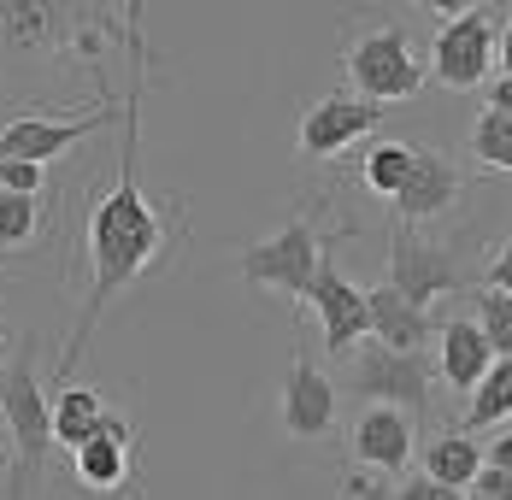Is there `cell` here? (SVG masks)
Listing matches in <instances>:
<instances>
[{"label": "cell", "instance_id": "cell-26", "mask_svg": "<svg viewBox=\"0 0 512 500\" xmlns=\"http://www.w3.org/2000/svg\"><path fill=\"white\" fill-rule=\"evenodd\" d=\"M483 289H495V295H512V236H507V242H495L489 265H483Z\"/></svg>", "mask_w": 512, "mask_h": 500}, {"label": "cell", "instance_id": "cell-4", "mask_svg": "<svg viewBox=\"0 0 512 500\" xmlns=\"http://www.w3.org/2000/svg\"><path fill=\"white\" fill-rule=\"evenodd\" d=\"M342 71H348V95L371 100V106H395V100H412L430 71L412 48L407 24H377V30H359L348 53H342Z\"/></svg>", "mask_w": 512, "mask_h": 500}, {"label": "cell", "instance_id": "cell-27", "mask_svg": "<svg viewBox=\"0 0 512 500\" xmlns=\"http://www.w3.org/2000/svg\"><path fill=\"white\" fill-rule=\"evenodd\" d=\"M389 500H465V495L442 489V483H430L424 471H412V477H401V483H395V495H389Z\"/></svg>", "mask_w": 512, "mask_h": 500}, {"label": "cell", "instance_id": "cell-25", "mask_svg": "<svg viewBox=\"0 0 512 500\" xmlns=\"http://www.w3.org/2000/svg\"><path fill=\"white\" fill-rule=\"evenodd\" d=\"M42 189V165H12L0 159V195H36Z\"/></svg>", "mask_w": 512, "mask_h": 500}, {"label": "cell", "instance_id": "cell-2", "mask_svg": "<svg viewBox=\"0 0 512 500\" xmlns=\"http://www.w3.org/2000/svg\"><path fill=\"white\" fill-rule=\"evenodd\" d=\"M0 424L12 436V471H6V500H30V489L48 477L53 448V395L36 371V336H24L18 359L0 371Z\"/></svg>", "mask_w": 512, "mask_h": 500}, {"label": "cell", "instance_id": "cell-32", "mask_svg": "<svg viewBox=\"0 0 512 500\" xmlns=\"http://www.w3.org/2000/svg\"><path fill=\"white\" fill-rule=\"evenodd\" d=\"M0 348H6V324H0Z\"/></svg>", "mask_w": 512, "mask_h": 500}, {"label": "cell", "instance_id": "cell-5", "mask_svg": "<svg viewBox=\"0 0 512 500\" xmlns=\"http://www.w3.org/2000/svg\"><path fill=\"white\" fill-rule=\"evenodd\" d=\"M342 389L365 406H395V412H430L436 400V377H430V359L424 353H389L377 342L348 353V371H342Z\"/></svg>", "mask_w": 512, "mask_h": 500}, {"label": "cell", "instance_id": "cell-17", "mask_svg": "<svg viewBox=\"0 0 512 500\" xmlns=\"http://www.w3.org/2000/svg\"><path fill=\"white\" fill-rule=\"evenodd\" d=\"M65 24H77L71 6H30V0H6L0 6V36L12 48H71Z\"/></svg>", "mask_w": 512, "mask_h": 500}, {"label": "cell", "instance_id": "cell-30", "mask_svg": "<svg viewBox=\"0 0 512 500\" xmlns=\"http://www.w3.org/2000/svg\"><path fill=\"white\" fill-rule=\"evenodd\" d=\"M495 65H501V77H512V12L501 18V30H495Z\"/></svg>", "mask_w": 512, "mask_h": 500}, {"label": "cell", "instance_id": "cell-1", "mask_svg": "<svg viewBox=\"0 0 512 500\" xmlns=\"http://www.w3.org/2000/svg\"><path fill=\"white\" fill-rule=\"evenodd\" d=\"M124 136H118V177L95 206H89V295H83V318H77V336L65 342V359H59V383L77 371V359L89 348L95 324L112 300L124 295L136 277H148L154 265L171 259L183 224H177V206H154L142 195V177H136V153H142V65H136V83H130V100L118 112Z\"/></svg>", "mask_w": 512, "mask_h": 500}, {"label": "cell", "instance_id": "cell-16", "mask_svg": "<svg viewBox=\"0 0 512 500\" xmlns=\"http://www.w3.org/2000/svg\"><path fill=\"white\" fill-rule=\"evenodd\" d=\"M489 365H495V348L477 330V318H448L436 330V371H442V383L460 400H471V389L489 377Z\"/></svg>", "mask_w": 512, "mask_h": 500}, {"label": "cell", "instance_id": "cell-29", "mask_svg": "<svg viewBox=\"0 0 512 500\" xmlns=\"http://www.w3.org/2000/svg\"><path fill=\"white\" fill-rule=\"evenodd\" d=\"M483 465H495V471H512V430H501V436L483 448Z\"/></svg>", "mask_w": 512, "mask_h": 500}, {"label": "cell", "instance_id": "cell-12", "mask_svg": "<svg viewBox=\"0 0 512 500\" xmlns=\"http://www.w3.org/2000/svg\"><path fill=\"white\" fill-rule=\"evenodd\" d=\"M307 312H318V330H324V353L330 359H348L354 348L371 342V306H365V289H354L336 265L318 271L307 295Z\"/></svg>", "mask_w": 512, "mask_h": 500}, {"label": "cell", "instance_id": "cell-31", "mask_svg": "<svg viewBox=\"0 0 512 500\" xmlns=\"http://www.w3.org/2000/svg\"><path fill=\"white\" fill-rule=\"evenodd\" d=\"M489 112L512 118V77H495V83H489Z\"/></svg>", "mask_w": 512, "mask_h": 500}, {"label": "cell", "instance_id": "cell-10", "mask_svg": "<svg viewBox=\"0 0 512 500\" xmlns=\"http://www.w3.org/2000/svg\"><path fill=\"white\" fill-rule=\"evenodd\" d=\"M383 112H389V106H371V100L348 95V89L312 100L307 112H301V159L324 165V159L348 153L354 142H365V136L383 124Z\"/></svg>", "mask_w": 512, "mask_h": 500}, {"label": "cell", "instance_id": "cell-22", "mask_svg": "<svg viewBox=\"0 0 512 500\" xmlns=\"http://www.w3.org/2000/svg\"><path fill=\"white\" fill-rule=\"evenodd\" d=\"M471 318H477V330L489 336L495 359H512V295H495V289H471Z\"/></svg>", "mask_w": 512, "mask_h": 500}, {"label": "cell", "instance_id": "cell-9", "mask_svg": "<svg viewBox=\"0 0 512 500\" xmlns=\"http://www.w3.org/2000/svg\"><path fill=\"white\" fill-rule=\"evenodd\" d=\"M336 395L342 389L330 383V371L295 342L289 371H283V389H277V424H283V436L289 442H324L336 430Z\"/></svg>", "mask_w": 512, "mask_h": 500}, {"label": "cell", "instance_id": "cell-8", "mask_svg": "<svg viewBox=\"0 0 512 500\" xmlns=\"http://www.w3.org/2000/svg\"><path fill=\"white\" fill-rule=\"evenodd\" d=\"M136 424L124 412H106L101 430L89 448L71 453V471L89 495H106V500H136L142 495V459H136Z\"/></svg>", "mask_w": 512, "mask_h": 500}, {"label": "cell", "instance_id": "cell-14", "mask_svg": "<svg viewBox=\"0 0 512 500\" xmlns=\"http://www.w3.org/2000/svg\"><path fill=\"white\" fill-rule=\"evenodd\" d=\"M359 471H377V477H401L412 465V418L395 406H365L354 418V436H348Z\"/></svg>", "mask_w": 512, "mask_h": 500}, {"label": "cell", "instance_id": "cell-28", "mask_svg": "<svg viewBox=\"0 0 512 500\" xmlns=\"http://www.w3.org/2000/svg\"><path fill=\"white\" fill-rule=\"evenodd\" d=\"M471 495H477V500H512V471L483 465V471H477V483H471Z\"/></svg>", "mask_w": 512, "mask_h": 500}, {"label": "cell", "instance_id": "cell-20", "mask_svg": "<svg viewBox=\"0 0 512 500\" xmlns=\"http://www.w3.org/2000/svg\"><path fill=\"white\" fill-rule=\"evenodd\" d=\"M507 418H512V359H495L489 377L465 400V436L471 430H489V424H507Z\"/></svg>", "mask_w": 512, "mask_h": 500}, {"label": "cell", "instance_id": "cell-7", "mask_svg": "<svg viewBox=\"0 0 512 500\" xmlns=\"http://www.w3.org/2000/svg\"><path fill=\"white\" fill-rule=\"evenodd\" d=\"M389 289L407 295L412 306L436 312V300H448L454 289H465V265L454 242H430L407 224H395L389 236Z\"/></svg>", "mask_w": 512, "mask_h": 500}, {"label": "cell", "instance_id": "cell-11", "mask_svg": "<svg viewBox=\"0 0 512 500\" xmlns=\"http://www.w3.org/2000/svg\"><path fill=\"white\" fill-rule=\"evenodd\" d=\"M460 195H465V171L448 159V153H442V148H412L407 189L389 200V206H395V224L424 230V224H436L442 212H454Z\"/></svg>", "mask_w": 512, "mask_h": 500}, {"label": "cell", "instance_id": "cell-24", "mask_svg": "<svg viewBox=\"0 0 512 500\" xmlns=\"http://www.w3.org/2000/svg\"><path fill=\"white\" fill-rule=\"evenodd\" d=\"M36 236H42V200L0 195V248H30Z\"/></svg>", "mask_w": 512, "mask_h": 500}, {"label": "cell", "instance_id": "cell-33", "mask_svg": "<svg viewBox=\"0 0 512 500\" xmlns=\"http://www.w3.org/2000/svg\"><path fill=\"white\" fill-rule=\"evenodd\" d=\"M471 500H477V495H471Z\"/></svg>", "mask_w": 512, "mask_h": 500}, {"label": "cell", "instance_id": "cell-13", "mask_svg": "<svg viewBox=\"0 0 512 500\" xmlns=\"http://www.w3.org/2000/svg\"><path fill=\"white\" fill-rule=\"evenodd\" d=\"M101 124H106V106L101 112H83V118H12L0 130V159H12V165H53V159H65L77 148L89 130H101Z\"/></svg>", "mask_w": 512, "mask_h": 500}, {"label": "cell", "instance_id": "cell-19", "mask_svg": "<svg viewBox=\"0 0 512 500\" xmlns=\"http://www.w3.org/2000/svg\"><path fill=\"white\" fill-rule=\"evenodd\" d=\"M477 471H483V448H477L465 430H442V436L424 448V477L442 483V489H454V495H471Z\"/></svg>", "mask_w": 512, "mask_h": 500}, {"label": "cell", "instance_id": "cell-18", "mask_svg": "<svg viewBox=\"0 0 512 500\" xmlns=\"http://www.w3.org/2000/svg\"><path fill=\"white\" fill-rule=\"evenodd\" d=\"M106 412H112V406H106L101 389H83V383L53 389V448H65V453L89 448Z\"/></svg>", "mask_w": 512, "mask_h": 500}, {"label": "cell", "instance_id": "cell-6", "mask_svg": "<svg viewBox=\"0 0 512 500\" xmlns=\"http://www.w3.org/2000/svg\"><path fill=\"white\" fill-rule=\"evenodd\" d=\"M495 65V12L489 6H442V30L430 42V77L442 89H477Z\"/></svg>", "mask_w": 512, "mask_h": 500}, {"label": "cell", "instance_id": "cell-23", "mask_svg": "<svg viewBox=\"0 0 512 500\" xmlns=\"http://www.w3.org/2000/svg\"><path fill=\"white\" fill-rule=\"evenodd\" d=\"M471 159H483V165H495V171H512V118L501 112H477L471 118Z\"/></svg>", "mask_w": 512, "mask_h": 500}, {"label": "cell", "instance_id": "cell-3", "mask_svg": "<svg viewBox=\"0 0 512 500\" xmlns=\"http://www.w3.org/2000/svg\"><path fill=\"white\" fill-rule=\"evenodd\" d=\"M342 236H348V230H342ZM342 236L324 242V230H318L312 212H289L277 236H265V242L236 253V271H242L254 289H277L283 300H301V306H307L312 283H318V271L330 265V248H336Z\"/></svg>", "mask_w": 512, "mask_h": 500}, {"label": "cell", "instance_id": "cell-15", "mask_svg": "<svg viewBox=\"0 0 512 500\" xmlns=\"http://www.w3.org/2000/svg\"><path fill=\"white\" fill-rule=\"evenodd\" d=\"M365 306H371V342L389 353H424L436 342V312L412 306L407 295H395L389 283L365 289Z\"/></svg>", "mask_w": 512, "mask_h": 500}, {"label": "cell", "instance_id": "cell-21", "mask_svg": "<svg viewBox=\"0 0 512 500\" xmlns=\"http://www.w3.org/2000/svg\"><path fill=\"white\" fill-rule=\"evenodd\" d=\"M407 171H412V142H371L365 159H359V183L383 200H395L407 189Z\"/></svg>", "mask_w": 512, "mask_h": 500}]
</instances>
